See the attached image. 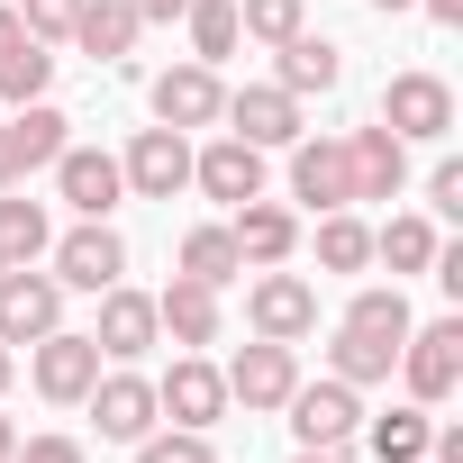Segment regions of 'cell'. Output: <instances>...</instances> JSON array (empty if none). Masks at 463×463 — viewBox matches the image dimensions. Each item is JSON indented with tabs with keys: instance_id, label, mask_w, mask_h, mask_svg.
I'll return each instance as SVG.
<instances>
[{
	"instance_id": "6da1fadb",
	"label": "cell",
	"mask_w": 463,
	"mask_h": 463,
	"mask_svg": "<svg viewBox=\"0 0 463 463\" xmlns=\"http://www.w3.org/2000/svg\"><path fill=\"white\" fill-rule=\"evenodd\" d=\"M400 382H409L418 409L454 400V391H463V318H427V327H409V336H400Z\"/></svg>"
},
{
	"instance_id": "7a4b0ae2",
	"label": "cell",
	"mask_w": 463,
	"mask_h": 463,
	"mask_svg": "<svg viewBox=\"0 0 463 463\" xmlns=\"http://www.w3.org/2000/svg\"><path fill=\"white\" fill-rule=\"evenodd\" d=\"M382 128H391L400 146H445V137H454V91H445V73H391V82H382Z\"/></svg>"
},
{
	"instance_id": "3957f363",
	"label": "cell",
	"mask_w": 463,
	"mask_h": 463,
	"mask_svg": "<svg viewBox=\"0 0 463 463\" xmlns=\"http://www.w3.org/2000/svg\"><path fill=\"white\" fill-rule=\"evenodd\" d=\"M282 409H291V436H300L309 454H345V445L364 436V400H354V382H336V373H327V382H300Z\"/></svg>"
},
{
	"instance_id": "277c9868",
	"label": "cell",
	"mask_w": 463,
	"mask_h": 463,
	"mask_svg": "<svg viewBox=\"0 0 463 463\" xmlns=\"http://www.w3.org/2000/svg\"><path fill=\"white\" fill-rule=\"evenodd\" d=\"M73 118L64 109H46V100H28V109H10V118H0V191H19L28 173H46L73 137H64Z\"/></svg>"
},
{
	"instance_id": "5b68a950",
	"label": "cell",
	"mask_w": 463,
	"mask_h": 463,
	"mask_svg": "<svg viewBox=\"0 0 463 463\" xmlns=\"http://www.w3.org/2000/svg\"><path fill=\"white\" fill-rule=\"evenodd\" d=\"M55 327H64V282L10 264V273H0V345H37Z\"/></svg>"
},
{
	"instance_id": "8992f818",
	"label": "cell",
	"mask_w": 463,
	"mask_h": 463,
	"mask_svg": "<svg viewBox=\"0 0 463 463\" xmlns=\"http://www.w3.org/2000/svg\"><path fill=\"white\" fill-rule=\"evenodd\" d=\"M291 200H309L318 218L354 209V155H345V137H291Z\"/></svg>"
},
{
	"instance_id": "52a82bcc",
	"label": "cell",
	"mask_w": 463,
	"mask_h": 463,
	"mask_svg": "<svg viewBox=\"0 0 463 463\" xmlns=\"http://www.w3.org/2000/svg\"><path fill=\"white\" fill-rule=\"evenodd\" d=\"M155 418H173V427H218V418H227V373H218L209 354H173V373L155 382Z\"/></svg>"
},
{
	"instance_id": "ba28073f",
	"label": "cell",
	"mask_w": 463,
	"mask_h": 463,
	"mask_svg": "<svg viewBox=\"0 0 463 463\" xmlns=\"http://www.w3.org/2000/svg\"><path fill=\"white\" fill-rule=\"evenodd\" d=\"M118 173H128L137 200H173V191H191V137L182 128H137V146L118 155Z\"/></svg>"
},
{
	"instance_id": "9c48e42d",
	"label": "cell",
	"mask_w": 463,
	"mask_h": 463,
	"mask_svg": "<svg viewBox=\"0 0 463 463\" xmlns=\"http://www.w3.org/2000/svg\"><path fill=\"white\" fill-rule=\"evenodd\" d=\"M246 318H255V336H273V345H300V336L318 327V291H309L300 273L264 264V282L246 291Z\"/></svg>"
},
{
	"instance_id": "30bf717a",
	"label": "cell",
	"mask_w": 463,
	"mask_h": 463,
	"mask_svg": "<svg viewBox=\"0 0 463 463\" xmlns=\"http://www.w3.org/2000/svg\"><path fill=\"white\" fill-rule=\"evenodd\" d=\"M118 273H128V246H118L109 218H82L73 237H55V282L64 291H109Z\"/></svg>"
},
{
	"instance_id": "8fae6325",
	"label": "cell",
	"mask_w": 463,
	"mask_h": 463,
	"mask_svg": "<svg viewBox=\"0 0 463 463\" xmlns=\"http://www.w3.org/2000/svg\"><path fill=\"white\" fill-rule=\"evenodd\" d=\"M218 109H227V82H218V64H173V73H155V128H218Z\"/></svg>"
},
{
	"instance_id": "7c38bea8",
	"label": "cell",
	"mask_w": 463,
	"mask_h": 463,
	"mask_svg": "<svg viewBox=\"0 0 463 463\" xmlns=\"http://www.w3.org/2000/svg\"><path fill=\"white\" fill-rule=\"evenodd\" d=\"M28 364H37V391H46L55 409H82V391L100 382V345H91V336H73V327L37 336V345H28Z\"/></svg>"
},
{
	"instance_id": "4fadbf2b",
	"label": "cell",
	"mask_w": 463,
	"mask_h": 463,
	"mask_svg": "<svg viewBox=\"0 0 463 463\" xmlns=\"http://www.w3.org/2000/svg\"><path fill=\"white\" fill-rule=\"evenodd\" d=\"M82 409H91V427H100L109 445L155 436V382H146V373H100V382L82 391Z\"/></svg>"
},
{
	"instance_id": "5bb4252c",
	"label": "cell",
	"mask_w": 463,
	"mask_h": 463,
	"mask_svg": "<svg viewBox=\"0 0 463 463\" xmlns=\"http://www.w3.org/2000/svg\"><path fill=\"white\" fill-rule=\"evenodd\" d=\"M155 300L146 291H128V282H109L100 291V327H91V345H100V364H137V354H155Z\"/></svg>"
},
{
	"instance_id": "9a60e30c",
	"label": "cell",
	"mask_w": 463,
	"mask_h": 463,
	"mask_svg": "<svg viewBox=\"0 0 463 463\" xmlns=\"http://www.w3.org/2000/svg\"><path fill=\"white\" fill-rule=\"evenodd\" d=\"M227 137H246V146H291L300 137V100L282 82H246V91H227Z\"/></svg>"
},
{
	"instance_id": "2e32d148",
	"label": "cell",
	"mask_w": 463,
	"mask_h": 463,
	"mask_svg": "<svg viewBox=\"0 0 463 463\" xmlns=\"http://www.w3.org/2000/svg\"><path fill=\"white\" fill-rule=\"evenodd\" d=\"M291 391H300V354L273 345V336H255L237 364H227V400H246V409H282Z\"/></svg>"
},
{
	"instance_id": "e0dca14e",
	"label": "cell",
	"mask_w": 463,
	"mask_h": 463,
	"mask_svg": "<svg viewBox=\"0 0 463 463\" xmlns=\"http://www.w3.org/2000/svg\"><path fill=\"white\" fill-rule=\"evenodd\" d=\"M55 191H64L82 218H109V209L128 200V173H118V155H100V146H64V155H55Z\"/></svg>"
},
{
	"instance_id": "ac0fdd59",
	"label": "cell",
	"mask_w": 463,
	"mask_h": 463,
	"mask_svg": "<svg viewBox=\"0 0 463 463\" xmlns=\"http://www.w3.org/2000/svg\"><path fill=\"white\" fill-rule=\"evenodd\" d=\"M191 182L209 191V200H264V146H246V137H218V146H200L191 155Z\"/></svg>"
},
{
	"instance_id": "d6986e66",
	"label": "cell",
	"mask_w": 463,
	"mask_h": 463,
	"mask_svg": "<svg viewBox=\"0 0 463 463\" xmlns=\"http://www.w3.org/2000/svg\"><path fill=\"white\" fill-rule=\"evenodd\" d=\"M155 327H164L182 354H200V345H218V327H227V318H218V291H209V282L173 273V291L155 300Z\"/></svg>"
},
{
	"instance_id": "ffe728a7",
	"label": "cell",
	"mask_w": 463,
	"mask_h": 463,
	"mask_svg": "<svg viewBox=\"0 0 463 463\" xmlns=\"http://www.w3.org/2000/svg\"><path fill=\"white\" fill-rule=\"evenodd\" d=\"M345 155H354V200H400V182H409V146L373 118V128H354L345 137Z\"/></svg>"
},
{
	"instance_id": "44dd1931",
	"label": "cell",
	"mask_w": 463,
	"mask_h": 463,
	"mask_svg": "<svg viewBox=\"0 0 463 463\" xmlns=\"http://www.w3.org/2000/svg\"><path fill=\"white\" fill-rule=\"evenodd\" d=\"M273 55H282V73H273V82H282L291 100H309V91H336V82H345V46H336V37H309V28H300V37H282Z\"/></svg>"
},
{
	"instance_id": "7402d4cb",
	"label": "cell",
	"mask_w": 463,
	"mask_h": 463,
	"mask_svg": "<svg viewBox=\"0 0 463 463\" xmlns=\"http://www.w3.org/2000/svg\"><path fill=\"white\" fill-rule=\"evenodd\" d=\"M227 237H237V255L264 273V264H291L300 218H291V209H273V200H237V227H227Z\"/></svg>"
},
{
	"instance_id": "603a6c76",
	"label": "cell",
	"mask_w": 463,
	"mask_h": 463,
	"mask_svg": "<svg viewBox=\"0 0 463 463\" xmlns=\"http://www.w3.org/2000/svg\"><path fill=\"white\" fill-rule=\"evenodd\" d=\"M137 10H128V0H82V19H73V46L91 55V64H118L128 46H137Z\"/></svg>"
},
{
	"instance_id": "cb8c5ba5",
	"label": "cell",
	"mask_w": 463,
	"mask_h": 463,
	"mask_svg": "<svg viewBox=\"0 0 463 463\" xmlns=\"http://www.w3.org/2000/svg\"><path fill=\"white\" fill-rule=\"evenodd\" d=\"M336 327H354V336H373V345L400 354V336H409L418 318H409V300H400V282H391V291H354V309H345Z\"/></svg>"
},
{
	"instance_id": "d4e9b609",
	"label": "cell",
	"mask_w": 463,
	"mask_h": 463,
	"mask_svg": "<svg viewBox=\"0 0 463 463\" xmlns=\"http://www.w3.org/2000/svg\"><path fill=\"white\" fill-rule=\"evenodd\" d=\"M182 273L218 291V282L246 273V255H237V237H227V227H191V237H182Z\"/></svg>"
},
{
	"instance_id": "484cf974",
	"label": "cell",
	"mask_w": 463,
	"mask_h": 463,
	"mask_svg": "<svg viewBox=\"0 0 463 463\" xmlns=\"http://www.w3.org/2000/svg\"><path fill=\"white\" fill-rule=\"evenodd\" d=\"M436 246H445V237H436L427 218H391V227H373V255H382L391 273H427V264H436Z\"/></svg>"
},
{
	"instance_id": "4316f807",
	"label": "cell",
	"mask_w": 463,
	"mask_h": 463,
	"mask_svg": "<svg viewBox=\"0 0 463 463\" xmlns=\"http://www.w3.org/2000/svg\"><path fill=\"white\" fill-rule=\"evenodd\" d=\"M318 264H327V273H364V264H373V227H364L354 209H327V218H318Z\"/></svg>"
},
{
	"instance_id": "83f0119b",
	"label": "cell",
	"mask_w": 463,
	"mask_h": 463,
	"mask_svg": "<svg viewBox=\"0 0 463 463\" xmlns=\"http://www.w3.org/2000/svg\"><path fill=\"white\" fill-rule=\"evenodd\" d=\"M182 19H191V64L237 55V37H246V28H237V0H191Z\"/></svg>"
},
{
	"instance_id": "f1b7e54d",
	"label": "cell",
	"mask_w": 463,
	"mask_h": 463,
	"mask_svg": "<svg viewBox=\"0 0 463 463\" xmlns=\"http://www.w3.org/2000/svg\"><path fill=\"white\" fill-rule=\"evenodd\" d=\"M46 246H55L46 209H37V200H0V255H10V264H37Z\"/></svg>"
},
{
	"instance_id": "f546056e",
	"label": "cell",
	"mask_w": 463,
	"mask_h": 463,
	"mask_svg": "<svg viewBox=\"0 0 463 463\" xmlns=\"http://www.w3.org/2000/svg\"><path fill=\"white\" fill-rule=\"evenodd\" d=\"M327 364H336V382H354V391H373V382H391V345H373V336H354V327H336V345H327Z\"/></svg>"
},
{
	"instance_id": "4dcf8cb0",
	"label": "cell",
	"mask_w": 463,
	"mask_h": 463,
	"mask_svg": "<svg viewBox=\"0 0 463 463\" xmlns=\"http://www.w3.org/2000/svg\"><path fill=\"white\" fill-rule=\"evenodd\" d=\"M427 436H436V427H427L418 400L391 409V418H373V454H382V463H427Z\"/></svg>"
},
{
	"instance_id": "1f68e13d",
	"label": "cell",
	"mask_w": 463,
	"mask_h": 463,
	"mask_svg": "<svg viewBox=\"0 0 463 463\" xmlns=\"http://www.w3.org/2000/svg\"><path fill=\"white\" fill-rule=\"evenodd\" d=\"M46 82H55V55L28 37L19 55H0V100H10V109H28V100H46Z\"/></svg>"
},
{
	"instance_id": "d6a6232c",
	"label": "cell",
	"mask_w": 463,
	"mask_h": 463,
	"mask_svg": "<svg viewBox=\"0 0 463 463\" xmlns=\"http://www.w3.org/2000/svg\"><path fill=\"white\" fill-rule=\"evenodd\" d=\"M237 28H246V37H264V46H282V37H300V28H309V0H237Z\"/></svg>"
},
{
	"instance_id": "836d02e7",
	"label": "cell",
	"mask_w": 463,
	"mask_h": 463,
	"mask_svg": "<svg viewBox=\"0 0 463 463\" xmlns=\"http://www.w3.org/2000/svg\"><path fill=\"white\" fill-rule=\"evenodd\" d=\"M137 463H218V454L200 427H182V436H137Z\"/></svg>"
},
{
	"instance_id": "e575fe53",
	"label": "cell",
	"mask_w": 463,
	"mask_h": 463,
	"mask_svg": "<svg viewBox=\"0 0 463 463\" xmlns=\"http://www.w3.org/2000/svg\"><path fill=\"white\" fill-rule=\"evenodd\" d=\"M19 19H28V37H37V46H55V37H73L82 0H19Z\"/></svg>"
},
{
	"instance_id": "d590c367",
	"label": "cell",
	"mask_w": 463,
	"mask_h": 463,
	"mask_svg": "<svg viewBox=\"0 0 463 463\" xmlns=\"http://www.w3.org/2000/svg\"><path fill=\"white\" fill-rule=\"evenodd\" d=\"M427 200H436L445 218H463V164H436V173H427Z\"/></svg>"
},
{
	"instance_id": "8d00e7d4",
	"label": "cell",
	"mask_w": 463,
	"mask_h": 463,
	"mask_svg": "<svg viewBox=\"0 0 463 463\" xmlns=\"http://www.w3.org/2000/svg\"><path fill=\"white\" fill-rule=\"evenodd\" d=\"M10 463H82V445H73V436H28Z\"/></svg>"
},
{
	"instance_id": "74e56055",
	"label": "cell",
	"mask_w": 463,
	"mask_h": 463,
	"mask_svg": "<svg viewBox=\"0 0 463 463\" xmlns=\"http://www.w3.org/2000/svg\"><path fill=\"white\" fill-rule=\"evenodd\" d=\"M19 46H28V19L10 10V0H0V55H19Z\"/></svg>"
},
{
	"instance_id": "f35d334b",
	"label": "cell",
	"mask_w": 463,
	"mask_h": 463,
	"mask_svg": "<svg viewBox=\"0 0 463 463\" xmlns=\"http://www.w3.org/2000/svg\"><path fill=\"white\" fill-rule=\"evenodd\" d=\"M128 10H137V19H182L191 0H128Z\"/></svg>"
},
{
	"instance_id": "ab89813d",
	"label": "cell",
	"mask_w": 463,
	"mask_h": 463,
	"mask_svg": "<svg viewBox=\"0 0 463 463\" xmlns=\"http://www.w3.org/2000/svg\"><path fill=\"white\" fill-rule=\"evenodd\" d=\"M427 19L436 28H463V0H427Z\"/></svg>"
},
{
	"instance_id": "60d3db41",
	"label": "cell",
	"mask_w": 463,
	"mask_h": 463,
	"mask_svg": "<svg viewBox=\"0 0 463 463\" xmlns=\"http://www.w3.org/2000/svg\"><path fill=\"white\" fill-rule=\"evenodd\" d=\"M10 454H19V427H10V418H0V463H10Z\"/></svg>"
},
{
	"instance_id": "b9f144b4",
	"label": "cell",
	"mask_w": 463,
	"mask_h": 463,
	"mask_svg": "<svg viewBox=\"0 0 463 463\" xmlns=\"http://www.w3.org/2000/svg\"><path fill=\"white\" fill-rule=\"evenodd\" d=\"M10 373H19V354H10V345H0V391H10Z\"/></svg>"
},
{
	"instance_id": "7bdbcfd3",
	"label": "cell",
	"mask_w": 463,
	"mask_h": 463,
	"mask_svg": "<svg viewBox=\"0 0 463 463\" xmlns=\"http://www.w3.org/2000/svg\"><path fill=\"white\" fill-rule=\"evenodd\" d=\"M300 463H336V454H309V445H300Z\"/></svg>"
},
{
	"instance_id": "ee69618b",
	"label": "cell",
	"mask_w": 463,
	"mask_h": 463,
	"mask_svg": "<svg viewBox=\"0 0 463 463\" xmlns=\"http://www.w3.org/2000/svg\"><path fill=\"white\" fill-rule=\"evenodd\" d=\"M382 10H409V0H382Z\"/></svg>"
},
{
	"instance_id": "f6af8a7d",
	"label": "cell",
	"mask_w": 463,
	"mask_h": 463,
	"mask_svg": "<svg viewBox=\"0 0 463 463\" xmlns=\"http://www.w3.org/2000/svg\"><path fill=\"white\" fill-rule=\"evenodd\" d=\"M0 273H10V255H0Z\"/></svg>"
}]
</instances>
